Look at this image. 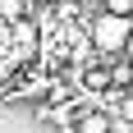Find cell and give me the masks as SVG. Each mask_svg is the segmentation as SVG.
<instances>
[{
	"label": "cell",
	"instance_id": "7a4b0ae2",
	"mask_svg": "<svg viewBox=\"0 0 133 133\" xmlns=\"http://www.w3.org/2000/svg\"><path fill=\"white\" fill-rule=\"evenodd\" d=\"M101 9L106 14H129L133 18V0H101Z\"/></svg>",
	"mask_w": 133,
	"mask_h": 133
},
{
	"label": "cell",
	"instance_id": "6da1fadb",
	"mask_svg": "<svg viewBox=\"0 0 133 133\" xmlns=\"http://www.w3.org/2000/svg\"><path fill=\"white\" fill-rule=\"evenodd\" d=\"M129 37H133V18L129 14H96L92 23H87V41H92V51L96 55H124L129 51Z\"/></svg>",
	"mask_w": 133,
	"mask_h": 133
},
{
	"label": "cell",
	"instance_id": "3957f363",
	"mask_svg": "<svg viewBox=\"0 0 133 133\" xmlns=\"http://www.w3.org/2000/svg\"><path fill=\"white\" fill-rule=\"evenodd\" d=\"M124 55H129V60H133V37H129V51H124Z\"/></svg>",
	"mask_w": 133,
	"mask_h": 133
}]
</instances>
